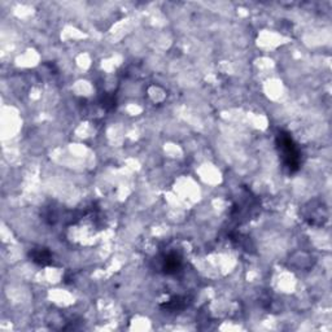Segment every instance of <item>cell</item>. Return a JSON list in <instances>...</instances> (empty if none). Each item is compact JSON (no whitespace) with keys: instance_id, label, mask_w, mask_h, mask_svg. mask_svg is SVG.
Segmentation results:
<instances>
[{"instance_id":"1","label":"cell","mask_w":332,"mask_h":332,"mask_svg":"<svg viewBox=\"0 0 332 332\" xmlns=\"http://www.w3.org/2000/svg\"><path fill=\"white\" fill-rule=\"evenodd\" d=\"M276 144L283 164L291 173L296 172L300 166V150L294 139L286 133H280L276 138Z\"/></svg>"},{"instance_id":"2","label":"cell","mask_w":332,"mask_h":332,"mask_svg":"<svg viewBox=\"0 0 332 332\" xmlns=\"http://www.w3.org/2000/svg\"><path fill=\"white\" fill-rule=\"evenodd\" d=\"M182 265V259L179 257L177 253H169L164 259V266H162V269L166 274H174L177 273Z\"/></svg>"},{"instance_id":"3","label":"cell","mask_w":332,"mask_h":332,"mask_svg":"<svg viewBox=\"0 0 332 332\" xmlns=\"http://www.w3.org/2000/svg\"><path fill=\"white\" fill-rule=\"evenodd\" d=\"M32 258L35 263L44 266L51 263L52 257H51V253L48 251H46V249H38V251H34L32 253Z\"/></svg>"}]
</instances>
